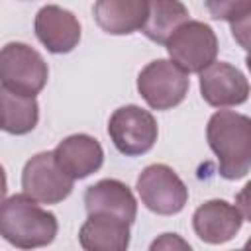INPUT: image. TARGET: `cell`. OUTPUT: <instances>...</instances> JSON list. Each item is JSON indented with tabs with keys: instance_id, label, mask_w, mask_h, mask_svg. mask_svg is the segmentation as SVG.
<instances>
[{
	"instance_id": "1",
	"label": "cell",
	"mask_w": 251,
	"mask_h": 251,
	"mask_svg": "<svg viewBox=\"0 0 251 251\" xmlns=\"http://www.w3.org/2000/svg\"><path fill=\"white\" fill-rule=\"evenodd\" d=\"M208 147L218 159L220 175L227 180L247 176L251 169V120L233 110H218L206 126Z\"/></svg>"
},
{
	"instance_id": "2",
	"label": "cell",
	"mask_w": 251,
	"mask_h": 251,
	"mask_svg": "<svg viewBox=\"0 0 251 251\" xmlns=\"http://www.w3.org/2000/svg\"><path fill=\"white\" fill-rule=\"evenodd\" d=\"M59 224L53 212L43 210L25 194H14L0 202V235L22 251L53 243Z\"/></svg>"
},
{
	"instance_id": "3",
	"label": "cell",
	"mask_w": 251,
	"mask_h": 251,
	"mask_svg": "<svg viewBox=\"0 0 251 251\" xmlns=\"http://www.w3.org/2000/svg\"><path fill=\"white\" fill-rule=\"evenodd\" d=\"M49 67L39 51L22 41H10L0 49V86L35 98L47 84Z\"/></svg>"
},
{
	"instance_id": "4",
	"label": "cell",
	"mask_w": 251,
	"mask_h": 251,
	"mask_svg": "<svg viewBox=\"0 0 251 251\" xmlns=\"http://www.w3.org/2000/svg\"><path fill=\"white\" fill-rule=\"evenodd\" d=\"M171 61L184 71L202 73L218 57V37L216 31L198 20H188L175 29V33L165 43Z\"/></svg>"
},
{
	"instance_id": "5",
	"label": "cell",
	"mask_w": 251,
	"mask_h": 251,
	"mask_svg": "<svg viewBox=\"0 0 251 251\" xmlns=\"http://www.w3.org/2000/svg\"><path fill=\"white\" fill-rule=\"evenodd\" d=\"M190 88V78L171 59H155L137 75V92L153 110L178 106Z\"/></svg>"
},
{
	"instance_id": "6",
	"label": "cell",
	"mask_w": 251,
	"mask_h": 251,
	"mask_svg": "<svg viewBox=\"0 0 251 251\" xmlns=\"http://www.w3.org/2000/svg\"><path fill=\"white\" fill-rule=\"evenodd\" d=\"M137 194L147 210L159 216L178 214L188 202V188L182 178L163 163L147 165L135 182Z\"/></svg>"
},
{
	"instance_id": "7",
	"label": "cell",
	"mask_w": 251,
	"mask_h": 251,
	"mask_svg": "<svg viewBox=\"0 0 251 251\" xmlns=\"http://www.w3.org/2000/svg\"><path fill=\"white\" fill-rule=\"evenodd\" d=\"M108 135L114 147L126 157H137L153 149L159 127L157 120L149 110L141 106L127 104L118 110L108 120Z\"/></svg>"
},
{
	"instance_id": "8",
	"label": "cell",
	"mask_w": 251,
	"mask_h": 251,
	"mask_svg": "<svg viewBox=\"0 0 251 251\" xmlns=\"http://www.w3.org/2000/svg\"><path fill=\"white\" fill-rule=\"evenodd\" d=\"M71 180L55 163L53 151H41L29 157L22 171L24 194L41 204H59L73 192Z\"/></svg>"
},
{
	"instance_id": "9",
	"label": "cell",
	"mask_w": 251,
	"mask_h": 251,
	"mask_svg": "<svg viewBox=\"0 0 251 251\" xmlns=\"http://www.w3.org/2000/svg\"><path fill=\"white\" fill-rule=\"evenodd\" d=\"M200 94L214 108L239 106L249 98V80L231 63L214 61L200 73Z\"/></svg>"
},
{
	"instance_id": "10",
	"label": "cell",
	"mask_w": 251,
	"mask_h": 251,
	"mask_svg": "<svg viewBox=\"0 0 251 251\" xmlns=\"http://www.w3.org/2000/svg\"><path fill=\"white\" fill-rule=\"evenodd\" d=\"M245 218L235 204L214 198L200 204L192 214L194 233L210 245L227 243L241 229Z\"/></svg>"
},
{
	"instance_id": "11",
	"label": "cell",
	"mask_w": 251,
	"mask_h": 251,
	"mask_svg": "<svg viewBox=\"0 0 251 251\" xmlns=\"http://www.w3.org/2000/svg\"><path fill=\"white\" fill-rule=\"evenodd\" d=\"M33 29L45 49L55 55L71 53L80 41V24L76 16L57 4L39 8L35 14Z\"/></svg>"
},
{
	"instance_id": "12",
	"label": "cell",
	"mask_w": 251,
	"mask_h": 251,
	"mask_svg": "<svg viewBox=\"0 0 251 251\" xmlns=\"http://www.w3.org/2000/svg\"><path fill=\"white\" fill-rule=\"evenodd\" d=\"M53 159L71 180H80L102 167L104 149L96 137L88 133H73L59 141L53 149Z\"/></svg>"
},
{
	"instance_id": "13",
	"label": "cell",
	"mask_w": 251,
	"mask_h": 251,
	"mask_svg": "<svg viewBox=\"0 0 251 251\" xmlns=\"http://www.w3.org/2000/svg\"><path fill=\"white\" fill-rule=\"evenodd\" d=\"M84 208L88 214L114 216L127 226L137 218V200L131 188L118 178H102L84 192Z\"/></svg>"
},
{
	"instance_id": "14",
	"label": "cell",
	"mask_w": 251,
	"mask_h": 251,
	"mask_svg": "<svg viewBox=\"0 0 251 251\" xmlns=\"http://www.w3.org/2000/svg\"><path fill=\"white\" fill-rule=\"evenodd\" d=\"M96 24L110 35H129L141 31L147 14V0H98L92 6Z\"/></svg>"
},
{
	"instance_id": "15",
	"label": "cell",
	"mask_w": 251,
	"mask_h": 251,
	"mask_svg": "<svg viewBox=\"0 0 251 251\" xmlns=\"http://www.w3.org/2000/svg\"><path fill=\"white\" fill-rule=\"evenodd\" d=\"M129 237V226L106 214H88L78 229L82 251H127Z\"/></svg>"
},
{
	"instance_id": "16",
	"label": "cell",
	"mask_w": 251,
	"mask_h": 251,
	"mask_svg": "<svg viewBox=\"0 0 251 251\" xmlns=\"http://www.w3.org/2000/svg\"><path fill=\"white\" fill-rule=\"evenodd\" d=\"M39 122V104L31 96L16 94L0 86V129L12 135H25Z\"/></svg>"
},
{
	"instance_id": "17",
	"label": "cell",
	"mask_w": 251,
	"mask_h": 251,
	"mask_svg": "<svg viewBox=\"0 0 251 251\" xmlns=\"http://www.w3.org/2000/svg\"><path fill=\"white\" fill-rule=\"evenodd\" d=\"M188 22V10L178 0H153L149 2V14L141 27V33L155 41L165 45L167 39L175 33L178 25Z\"/></svg>"
},
{
	"instance_id": "18",
	"label": "cell",
	"mask_w": 251,
	"mask_h": 251,
	"mask_svg": "<svg viewBox=\"0 0 251 251\" xmlns=\"http://www.w3.org/2000/svg\"><path fill=\"white\" fill-rule=\"evenodd\" d=\"M206 8L212 12V18H216V20H227L231 25L237 22V20H241V22H245L247 20V16H249V12H251V4L249 2H208L206 4Z\"/></svg>"
},
{
	"instance_id": "19",
	"label": "cell",
	"mask_w": 251,
	"mask_h": 251,
	"mask_svg": "<svg viewBox=\"0 0 251 251\" xmlns=\"http://www.w3.org/2000/svg\"><path fill=\"white\" fill-rule=\"evenodd\" d=\"M149 251H194V249H192L190 243H188L184 237H180L178 233L167 231V233L157 235V237L151 241Z\"/></svg>"
},
{
	"instance_id": "20",
	"label": "cell",
	"mask_w": 251,
	"mask_h": 251,
	"mask_svg": "<svg viewBox=\"0 0 251 251\" xmlns=\"http://www.w3.org/2000/svg\"><path fill=\"white\" fill-rule=\"evenodd\" d=\"M6 192H8V180H6V171L0 165V202L6 200Z\"/></svg>"
},
{
	"instance_id": "21",
	"label": "cell",
	"mask_w": 251,
	"mask_h": 251,
	"mask_svg": "<svg viewBox=\"0 0 251 251\" xmlns=\"http://www.w3.org/2000/svg\"><path fill=\"white\" fill-rule=\"evenodd\" d=\"M233 251H247V247H243V249H233Z\"/></svg>"
}]
</instances>
